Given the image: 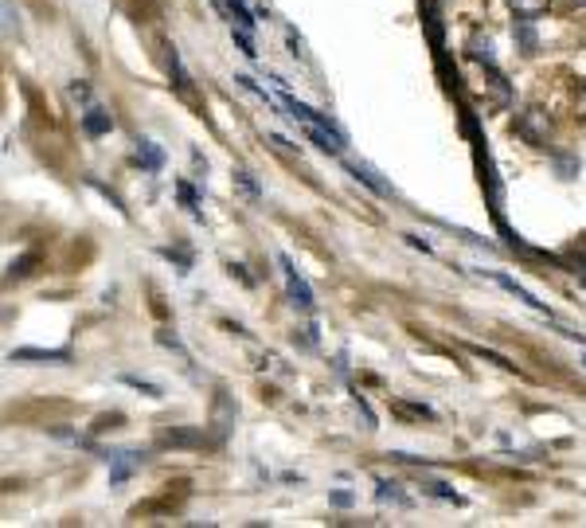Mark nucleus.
Here are the masks:
<instances>
[{
    "label": "nucleus",
    "mask_w": 586,
    "mask_h": 528,
    "mask_svg": "<svg viewBox=\"0 0 586 528\" xmlns=\"http://www.w3.org/2000/svg\"><path fill=\"white\" fill-rule=\"evenodd\" d=\"M278 266H281V274H286V290H289V301L298 305V310L305 313H313L316 310V298H313V286L301 278V270L293 266V258L289 255H278Z\"/></svg>",
    "instance_id": "1"
},
{
    "label": "nucleus",
    "mask_w": 586,
    "mask_h": 528,
    "mask_svg": "<svg viewBox=\"0 0 586 528\" xmlns=\"http://www.w3.org/2000/svg\"><path fill=\"white\" fill-rule=\"evenodd\" d=\"M516 134H520L527 145H544V141H547V114L524 110L520 117H516Z\"/></svg>",
    "instance_id": "2"
},
{
    "label": "nucleus",
    "mask_w": 586,
    "mask_h": 528,
    "mask_svg": "<svg viewBox=\"0 0 586 528\" xmlns=\"http://www.w3.org/2000/svg\"><path fill=\"white\" fill-rule=\"evenodd\" d=\"M492 278H497V286H504V290H508L516 301H524L527 310H536V313H547V317H551V310H547V305L539 301V298H536V293L527 290V286H520V282H516L512 274H500V270H497V274H492Z\"/></svg>",
    "instance_id": "3"
},
{
    "label": "nucleus",
    "mask_w": 586,
    "mask_h": 528,
    "mask_svg": "<svg viewBox=\"0 0 586 528\" xmlns=\"http://www.w3.org/2000/svg\"><path fill=\"white\" fill-rule=\"evenodd\" d=\"M12 364H23V360H40V364H67L70 352L67 348H12L8 352Z\"/></svg>",
    "instance_id": "4"
},
{
    "label": "nucleus",
    "mask_w": 586,
    "mask_h": 528,
    "mask_svg": "<svg viewBox=\"0 0 586 528\" xmlns=\"http://www.w3.org/2000/svg\"><path fill=\"white\" fill-rule=\"evenodd\" d=\"M348 172L356 176V181H363V184H368L375 196H391V184H387V181H380V172H375L371 164H363V161H348Z\"/></svg>",
    "instance_id": "5"
},
{
    "label": "nucleus",
    "mask_w": 586,
    "mask_h": 528,
    "mask_svg": "<svg viewBox=\"0 0 586 528\" xmlns=\"http://www.w3.org/2000/svg\"><path fill=\"white\" fill-rule=\"evenodd\" d=\"M375 501H380V505H395V509H407V505H410L403 486H398V481H387V477H375Z\"/></svg>",
    "instance_id": "6"
},
{
    "label": "nucleus",
    "mask_w": 586,
    "mask_h": 528,
    "mask_svg": "<svg viewBox=\"0 0 586 528\" xmlns=\"http://www.w3.org/2000/svg\"><path fill=\"white\" fill-rule=\"evenodd\" d=\"M82 129H87L90 137H102V134H110L114 129V117L102 110V106H90L87 114H82Z\"/></svg>",
    "instance_id": "7"
},
{
    "label": "nucleus",
    "mask_w": 586,
    "mask_h": 528,
    "mask_svg": "<svg viewBox=\"0 0 586 528\" xmlns=\"http://www.w3.org/2000/svg\"><path fill=\"white\" fill-rule=\"evenodd\" d=\"M133 161L141 164V169H149V172H157L160 164H164V153L157 141H137V149H133Z\"/></svg>",
    "instance_id": "8"
},
{
    "label": "nucleus",
    "mask_w": 586,
    "mask_h": 528,
    "mask_svg": "<svg viewBox=\"0 0 586 528\" xmlns=\"http://www.w3.org/2000/svg\"><path fill=\"white\" fill-rule=\"evenodd\" d=\"M512 35H516V43H520V51H524V55H536V51H539V40H536L532 20L516 16V23H512Z\"/></svg>",
    "instance_id": "9"
},
{
    "label": "nucleus",
    "mask_w": 586,
    "mask_h": 528,
    "mask_svg": "<svg viewBox=\"0 0 586 528\" xmlns=\"http://www.w3.org/2000/svg\"><path fill=\"white\" fill-rule=\"evenodd\" d=\"M164 63H169V75L176 82V90H180V94L192 90V79H188V70L180 63V55H176V47H164Z\"/></svg>",
    "instance_id": "10"
},
{
    "label": "nucleus",
    "mask_w": 586,
    "mask_h": 528,
    "mask_svg": "<svg viewBox=\"0 0 586 528\" xmlns=\"http://www.w3.org/2000/svg\"><path fill=\"white\" fill-rule=\"evenodd\" d=\"M145 462V454H137V450H125V454H117L114 458V469H110V481H125L133 469Z\"/></svg>",
    "instance_id": "11"
},
{
    "label": "nucleus",
    "mask_w": 586,
    "mask_h": 528,
    "mask_svg": "<svg viewBox=\"0 0 586 528\" xmlns=\"http://www.w3.org/2000/svg\"><path fill=\"white\" fill-rule=\"evenodd\" d=\"M160 442L164 446H204V434L199 431H164Z\"/></svg>",
    "instance_id": "12"
},
{
    "label": "nucleus",
    "mask_w": 586,
    "mask_h": 528,
    "mask_svg": "<svg viewBox=\"0 0 586 528\" xmlns=\"http://www.w3.org/2000/svg\"><path fill=\"white\" fill-rule=\"evenodd\" d=\"M223 8H227V16L239 23V28H246V32H254V16H251V8L243 5V0H223Z\"/></svg>",
    "instance_id": "13"
},
{
    "label": "nucleus",
    "mask_w": 586,
    "mask_h": 528,
    "mask_svg": "<svg viewBox=\"0 0 586 528\" xmlns=\"http://www.w3.org/2000/svg\"><path fill=\"white\" fill-rule=\"evenodd\" d=\"M422 486H426L438 501H453V505H465L462 493H453V486H445V481H434V477H422Z\"/></svg>",
    "instance_id": "14"
},
{
    "label": "nucleus",
    "mask_w": 586,
    "mask_h": 528,
    "mask_svg": "<svg viewBox=\"0 0 586 528\" xmlns=\"http://www.w3.org/2000/svg\"><path fill=\"white\" fill-rule=\"evenodd\" d=\"M508 8L524 20H536L539 12H547V0H508Z\"/></svg>",
    "instance_id": "15"
},
{
    "label": "nucleus",
    "mask_w": 586,
    "mask_h": 528,
    "mask_svg": "<svg viewBox=\"0 0 586 528\" xmlns=\"http://www.w3.org/2000/svg\"><path fill=\"white\" fill-rule=\"evenodd\" d=\"M469 55L481 59L485 67L497 63V59H492V43H489V40H481V35H473V40H469Z\"/></svg>",
    "instance_id": "16"
},
{
    "label": "nucleus",
    "mask_w": 586,
    "mask_h": 528,
    "mask_svg": "<svg viewBox=\"0 0 586 528\" xmlns=\"http://www.w3.org/2000/svg\"><path fill=\"white\" fill-rule=\"evenodd\" d=\"M176 196L184 199V208L192 211V216H199V199H196V188H192V184H188V181H180V184H176Z\"/></svg>",
    "instance_id": "17"
},
{
    "label": "nucleus",
    "mask_w": 586,
    "mask_h": 528,
    "mask_svg": "<svg viewBox=\"0 0 586 528\" xmlns=\"http://www.w3.org/2000/svg\"><path fill=\"white\" fill-rule=\"evenodd\" d=\"M231 35H234V43L243 47V55H246V59H258V51H254V40H251V32H246V28H231Z\"/></svg>",
    "instance_id": "18"
},
{
    "label": "nucleus",
    "mask_w": 586,
    "mask_h": 528,
    "mask_svg": "<svg viewBox=\"0 0 586 528\" xmlns=\"http://www.w3.org/2000/svg\"><path fill=\"white\" fill-rule=\"evenodd\" d=\"M122 380H125L129 387H137V392H145V395H152V399H160V387H157V384H149V380H141V375H122Z\"/></svg>",
    "instance_id": "19"
},
{
    "label": "nucleus",
    "mask_w": 586,
    "mask_h": 528,
    "mask_svg": "<svg viewBox=\"0 0 586 528\" xmlns=\"http://www.w3.org/2000/svg\"><path fill=\"white\" fill-rule=\"evenodd\" d=\"M70 98H75V102H90L94 98V94H90V87H87V82H70Z\"/></svg>",
    "instance_id": "20"
},
{
    "label": "nucleus",
    "mask_w": 586,
    "mask_h": 528,
    "mask_svg": "<svg viewBox=\"0 0 586 528\" xmlns=\"http://www.w3.org/2000/svg\"><path fill=\"white\" fill-rule=\"evenodd\" d=\"M234 181L243 184V192H246V196H258V184H254V176H251V172H234Z\"/></svg>",
    "instance_id": "21"
},
{
    "label": "nucleus",
    "mask_w": 586,
    "mask_h": 528,
    "mask_svg": "<svg viewBox=\"0 0 586 528\" xmlns=\"http://www.w3.org/2000/svg\"><path fill=\"white\" fill-rule=\"evenodd\" d=\"M328 501H333L336 509H348V505L356 501V497H352V493H344V489H336V493H328Z\"/></svg>",
    "instance_id": "22"
},
{
    "label": "nucleus",
    "mask_w": 586,
    "mask_h": 528,
    "mask_svg": "<svg viewBox=\"0 0 586 528\" xmlns=\"http://www.w3.org/2000/svg\"><path fill=\"white\" fill-rule=\"evenodd\" d=\"M574 274H579V270H574ZM579 282H582V290H586V270H582V274H579Z\"/></svg>",
    "instance_id": "23"
},
{
    "label": "nucleus",
    "mask_w": 586,
    "mask_h": 528,
    "mask_svg": "<svg viewBox=\"0 0 586 528\" xmlns=\"http://www.w3.org/2000/svg\"><path fill=\"white\" fill-rule=\"evenodd\" d=\"M574 5H582V8H586V0H574Z\"/></svg>",
    "instance_id": "24"
}]
</instances>
